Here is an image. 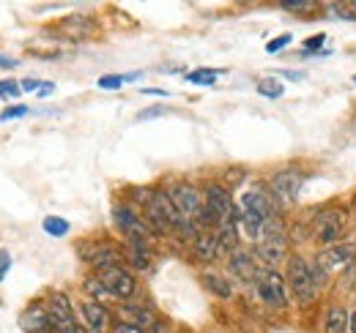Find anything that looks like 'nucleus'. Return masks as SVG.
I'll return each instance as SVG.
<instances>
[{
  "mask_svg": "<svg viewBox=\"0 0 356 333\" xmlns=\"http://www.w3.org/2000/svg\"><path fill=\"white\" fill-rule=\"evenodd\" d=\"M285 284H288V290L291 295L302 303V306H307L315 300V282H312V271L310 265H307V259L302 257V254H291L288 257V265H285Z\"/></svg>",
  "mask_w": 356,
  "mask_h": 333,
  "instance_id": "1",
  "label": "nucleus"
},
{
  "mask_svg": "<svg viewBox=\"0 0 356 333\" xmlns=\"http://www.w3.org/2000/svg\"><path fill=\"white\" fill-rule=\"evenodd\" d=\"M343 230H346V210L329 208L315 219V224H312V238H315V244H321V246H332V244L340 241Z\"/></svg>",
  "mask_w": 356,
  "mask_h": 333,
  "instance_id": "2",
  "label": "nucleus"
},
{
  "mask_svg": "<svg viewBox=\"0 0 356 333\" xmlns=\"http://www.w3.org/2000/svg\"><path fill=\"white\" fill-rule=\"evenodd\" d=\"M268 191H271V197L277 200V205L291 208V205L299 200V191H302V175L293 172V169H282V172H277V175L271 178Z\"/></svg>",
  "mask_w": 356,
  "mask_h": 333,
  "instance_id": "3",
  "label": "nucleus"
},
{
  "mask_svg": "<svg viewBox=\"0 0 356 333\" xmlns=\"http://www.w3.org/2000/svg\"><path fill=\"white\" fill-rule=\"evenodd\" d=\"M258 295H261V300L266 306H271V309H285L288 306V284H285V279L274 268H266L261 273V279H258Z\"/></svg>",
  "mask_w": 356,
  "mask_h": 333,
  "instance_id": "4",
  "label": "nucleus"
},
{
  "mask_svg": "<svg viewBox=\"0 0 356 333\" xmlns=\"http://www.w3.org/2000/svg\"><path fill=\"white\" fill-rule=\"evenodd\" d=\"M96 276L102 279V284L107 287V292H110L113 298H118V300H129L134 292H137V282H134L132 271H127L124 265L99 271Z\"/></svg>",
  "mask_w": 356,
  "mask_h": 333,
  "instance_id": "5",
  "label": "nucleus"
},
{
  "mask_svg": "<svg viewBox=\"0 0 356 333\" xmlns=\"http://www.w3.org/2000/svg\"><path fill=\"white\" fill-rule=\"evenodd\" d=\"M47 317H49V325L55 333H63L66 328H72L77 320H74V306L69 300L66 292H52L49 300H47Z\"/></svg>",
  "mask_w": 356,
  "mask_h": 333,
  "instance_id": "6",
  "label": "nucleus"
},
{
  "mask_svg": "<svg viewBox=\"0 0 356 333\" xmlns=\"http://www.w3.org/2000/svg\"><path fill=\"white\" fill-rule=\"evenodd\" d=\"M168 194H170V200L176 203V208L186 216V219H197V213L200 208L206 205L203 203V197H200V191L192 186V183H173L170 189H168Z\"/></svg>",
  "mask_w": 356,
  "mask_h": 333,
  "instance_id": "7",
  "label": "nucleus"
},
{
  "mask_svg": "<svg viewBox=\"0 0 356 333\" xmlns=\"http://www.w3.org/2000/svg\"><path fill=\"white\" fill-rule=\"evenodd\" d=\"M206 205L220 216V224L230 221V219H241V210H236L230 191L225 189L222 183H209L206 186Z\"/></svg>",
  "mask_w": 356,
  "mask_h": 333,
  "instance_id": "8",
  "label": "nucleus"
},
{
  "mask_svg": "<svg viewBox=\"0 0 356 333\" xmlns=\"http://www.w3.org/2000/svg\"><path fill=\"white\" fill-rule=\"evenodd\" d=\"M227 268H230V273L236 276V279H241V282H255L258 284V279H261V265H258V257L252 254V251H241L236 249L230 254V259H227Z\"/></svg>",
  "mask_w": 356,
  "mask_h": 333,
  "instance_id": "9",
  "label": "nucleus"
},
{
  "mask_svg": "<svg viewBox=\"0 0 356 333\" xmlns=\"http://www.w3.org/2000/svg\"><path fill=\"white\" fill-rule=\"evenodd\" d=\"M241 205L250 210H258L264 219H271V216H280V208H277V200L271 197V191H268V186H255V189H250L247 194H244V200H241Z\"/></svg>",
  "mask_w": 356,
  "mask_h": 333,
  "instance_id": "10",
  "label": "nucleus"
},
{
  "mask_svg": "<svg viewBox=\"0 0 356 333\" xmlns=\"http://www.w3.org/2000/svg\"><path fill=\"white\" fill-rule=\"evenodd\" d=\"M118 317H121V323L137 325V328H143V331H148V328H154V325L159 323V320L154 317V311H151V309L137 306V303H127V306H121V309H118Z\"/></svg>",
  "mask_w": 356,
  "mask_h": 333,
  "instance_id": "11",
  "label": "nucleus"
},
{
  "mask_svg": "<svg viewBox=\"0 0 356 333\" xmlns=\"http://www.w3.org/2000/svg\"><path fill=\"white\" fill-rule=\"evenodd\" d=\"M113 219H115L118 230H124L127 235H143V238H148V230L140 221V216L132 210V205H115L113 208Z\"/></svg>",
  "mask_w": 356,
  "mask_h": 333,
  "instance_id": "12",
  "label": "nucleus"
},
{
  "mask_svg": "<svg viewBox=\"0 0 356 333\" xmlns=\"http://www.w3.org/2000/svg\"><path fill=\"white\" fill-rule=\"evenodd\" d=\"M80 311H83V320H86V325H88L90 333L107 331V325H110V311H107L99 300H86V303L80 306Z\"/></svg>",
  "mask_w": 356,
  "mask_h": 333,
  "instance_id": "13",
  "label": "nucleus"
},
{
  "mask_svg": "<svg viewBox=\"0 0 356 333\" xmlns=\"http://www.w3.org/2000/svg\"><path fill=\"white\" fill-rule=\"evenodd\" d=\"M19 325H22V331H28V333H47L52 328V325H49V317H47V309H42L39 303H33L31 309L22 311Z\"/></svg>",
  "mask_w": 356,
  "mask_h": 333,
  "instance_id": "14",
  "label": "nucleus"
},
{
  "mask_svg": "<svg viewBox=\"0 0 356 333\" xmlns=\"http://www.w3.org/2000/svg\"><path fill=\"white\" fill-rule=\"evenodd\" d=\"M354 257V249L351 246H329L326 251L318 254V262L326 268V271H337L343 265H348Z\"/></svg>",
  "mask_w": 356,
  "mask_h": 333,
  "instance_id": "15",
  "label": "nucleus"
},
{
  "mask_svg": "<svg viewBox=\"0 0 356 333\" xmlns=\"http://www.w3.org/2000/svg\"><path fill=\"white\" fill-rule=\"evenodd\" d=\"M255 257L264 259L266 265H277L285 257V235L282 238H264L255 249Z\"/></svg>",
  "mask_w": 356,
  "mask_h": 333,
  "instance_id": "16",
  "label": "nucleus"
},
{
  "mask_svg": "<svg viewBox=\"0 0 356 333\" xmlns=\"http://www.w3.org/2000/svg\"><path fill=\"white\" fill-rule=\"evenodd\" d=\"M192 251H195V257H197L200 262H214L217 254H220V241H217V235H211V232H200V235L195 238V244H192Z\"/></svg>",
  "mask_w": 356,
  "mask_h": 333,
  "instance_id": "17",
  "label": "nucleus"
},
{
  "mask_svg": "<svg viewBox=\"0 0 356 333\" xmlns=\"http://www.w3.org/2000/svg\"><path fill=\"white\" fill-rule=\"evenodd\" d=\"M238 224H241V230H244V235H247L250 241H261V238H264V224H266V219H264L258 210L241 208Z\"/></svg>",
  "mask_w": 356,
  "mask_h": 333,
  "instance_id": "18",
  "label": "nucleus"
},
{
  "mask_svg": "<svg viewBox=\"0 0 356 333\" xmlns=\"http://www.w3.org/2000/svg\"><path fill=\"white\" fill-rule=\"evenodd\" d=\"M351 323V314L343 306H332L323 317V333H346Z\"/></svg>",
  "mask_w": 356,
  "mask_h": 333,
  "instance_id": "19",
  "label": "nucleus"
},
{
  "mask_svg": "<svg viewBox=\"0 0 356 333\" xmlns=\"http://www.w3.org/2000/svg\"><path fill=\"white\" fill-rule=\"evenodd\" d=\"M90 265H93L96 271L115 268V265H121V251L115 249V246H96V254H93Z\"/></svg>",
  "mask_w": 356,
  "mask_h": 333,
  "instance_id": "20",
  "label": "nucleus"
},
{
  "mask_svg": "<svg viewBox=\"0 0 356 333\" xmlns=\"http://www.w3.org/2000/svg\"><path fill=\"white\" fill-rule=\"evenodd\" d=\"M236 224L238 219H230V221H222L220 224V232H217V241H220V251H233L238 249V232H236Z\"/></svg>",
  "mask_w": 356,
  "mask_h": 333,
  "instance_id": "21",
  "label": "nucleus"
},
{
  "mask_svg": "<svg viewBox=\"0 0 356 333\" xmlns=\"http://www.w3.org/2000/svg\"><path fill=\"white\" fill-rule=\"evenodd\" d=\"M203 284L211 290V295H217V298H233V284L220 276V273H206L203 276Z\"/></svg>",
  "mask_w": 356,
  "mask_h": 333,
  "instance_id": "22",
  "label": "nucleus"
},
{
  "mask_svg": "<svg viewBox=\"0 0 356 333\" xmlns=\"http://www.w3.org/2000/svg\"><path fill=\"white\" fill-rule=\"evenodd\" d=\"M220 74H222L220 69H195V71H189V74H186V83H192V85H214Z\"/></svg>",
  "mask_w": 356,
  "mask_h": 333,
  "instance_id": "23",
  "label": "nucleus"
},
{
  "mask_svg": "<svg viewBox=\"0 0 356 333\" xmlns=\"http://www.w3.org/2000/svg\"><path fill=\"white\" fill-rule=\"evenodd\" d=\"M44 230H47V235H52V238H63V235L69 232V221L60 219V216H47Z\"/></svg>",
  "mask_w": 356,
  "mask_h": 333,
  "instance_id": "24",
  "label": "nucleus"
},
{
  "mask_svg": "<svg viewBox=\"0 0 356 333\" xmlns=\"http://www.w3.org/2000/svg\"><path fill=\"white\" fill-rule=\"evenodd\" d=\"M83 290H86V295H90L93 300H102V298H107L110 292H107V287L102 284V279L93 273V276H88L86 282H83Z\"/></svg>",
  "mask_w": 356,
  "mask_h": 333,
  "instance_id": "25",
  "label": "nucleus"
},
{
  "mask_svg": "<svg viewBox=\"0 0 356 333\" xmlns=\"http://www.w3.org/2000/svg\"><path fill=\"white\" fill-rule=\"evenodd\" d=\"M258 93L266 96V99H280L282 96V85L277 83V80H261L258 83Z\"/></svg>",
  "mask_w": 356,
  "mask_h": 333,
  "instance_id": "26",
  "label": "nucleus"
},
{
  "mask_svg": "<svg viewBox=\"0 0 356 333\" xmlns=\"http://www.w3.org/2000/svg\"><path fill=\"white\" fill-rule=\"evenodd\" d=\"M28 115V107L25 104H19V107H6L3 112H0V121H14V118H25Z\"/></svg>",
  "mask_w": 356,
  "mask_h": 333,
  "instance_id": "27",
  "label": "nucleus"
},
{
  "mask_svg": "<svg viewBox=\"0 0 356 333\" xmlns=\"http://www.w3.org/2000/svg\"><path fill=\"white\" fill-rule=\"evenodd\" d=\"M293 42V39H291V33H282V36H280V39H271V42L266 44V52L268 55H274V52H280V49H285V46H288V44Z\"/></svg>",
  "mask_w": 356,
  "mask_h": 333,
  "instance_id": "28",
  "label": "nucleus"
},
{
  "mask_svg": "<svg viewBox=\"0 0 356 333\" xmlns=\"http://www.w3.org/2000/svg\"><path fill=\"white\" fill-rule=\"evenodd\" d=\"M121 85H124V77H118V74H107V77L99 80V87H102V90H118Z\"/></svg>",
  "mask_w": 356,
  "mask_h": 333,
  "instance_id": "29",
  "label": "nucleus"
},
{
  "mask_svg": "<svg viewBox=\"0 0 356 333\" xmlns=\"http://www.w3.org/2000/svg\"><path fill=\"white\" fill-rule=\"evenodd\" d=\"M280 6H282V8H291V11H307V8H315L312 0H282Z\"/></svg>",
  "mask_w": 356,
  "mask_h": 333,
  "instance_id": "30",
  "label": "nucleus"
},
{
  "mask_svg": "<svg viewBox=\"0 0 356 333\" xmlns=\"http://www.w3.org/2000/svg\"><path fill=\"white\" fill-rule=\"evenodd\" d=\"M19 90H22V85H17V83H11V80H3L0 83V96H11V99H17L19 96Z\"/></svg>",
  "mask_w": 356,
  "mask_h": 333,
  "instance_id": "31",
  "label": "nucleus"
},
{
  "mask_svg": "<svg viewBox=\"0 0 356 333\" xmlns=\"http://www.w3.org/2000/svg\"><path fill=\"white\" fill-rule=\"evenodd\" d=\"M129 259H132L134 268H140V271L148 268V254H143V251H129Z\"/></svg>",
  "mask_w": 356,
  "mask_h": 333,
  "instance_id": "32",
  "label": "nucleus"
},
{
  "mask_svg": "<svg viewBox=\"0 0 356 333\" xmlns=\"http://www.w3.org/2000/svg\"><path fill=\"white\" fill-rule=\"evenodd\" d=\"M110 333H145V331L137 328V325H129V323H121V320H118V323L110 328Z\"/></svg>",
  "mask_w": 356,
  "mask_h": 333,
  "instance_id": "33",
  "label": "nucleus"
},
{
  "mask_svg": "<svg viewBox=\"0 0 356 333\" xmlns=\"http://www.w3.org/2000/svg\"><path fill=\"white\" fill-rule=\"evenodd\" d=\"M159 115H165V107H148L137 115V121H151V118H159Z\"/></svg>",
  "mask_w": 356,
  "mask_h": 333,
  "instance_id": "34",
  "label": "nucleus"
},
{
  "mask_svg": "<svg viewBox=\"0 0 356 333\" xmlns=\"http://www.w3.org/2000/svg\"><path fill=\"white\" fill-rule=\"evenodd\" d=\"M225 180H227V186H238L244 180V169H227L225 172Z\"/></svg>",
  "mask_w": 356,
  "mask_h": 333,
  "instance_id": "35",
  "label": "nucleus"
},
{
  "mask_svg": "<svg viewBox=\"0 0 356 333\" xmlns=\"http://www.w3.org/2000/svg\"><path fill=\"white\" fill-rule=\"evenodd\" d=\"M323 42H326V36H323V33H321V36H312V39H307V42H305V52H307V55H312L315 49H321V46H323Z\"/></svg>",
  "mask_w": 356,
  "mask_h": 333,
  "instance_id": "36",
  "label": "nucleus"
},
{
  "mask_svg": "<svg viewBox=\"0 0 356 333\" xmlns=\"http://www.w3.org/2000/svg\"><path fill=\"white\" fill-rule=\"evenodd\" d=\"M8 268H11V257H8V251H0V282L8 273Z\"/></svg>",
  "mask_w": 356,
  "mask_h": 333,
  "instance_id": "37",
  "label": "nucleus"
},
{
  "mask_svg": "<svg viewBox=\"0 0 356 333\" xmlns=\"http://www.w3.org/2000/svg\"><path fill=\"white\" fill-rule=\"evenodd\" d=\"M22 90H42V83H39V80H25V83H22Z\"/></svg>",
  "mask_w": 356,
  "mask_h": 333,
  "instance_id": "38",
  "label": "nucleus"
},
{
  "mask_svg": "<svg viewBox=\"0 0 356 333\" xmlns=\"http://www.w3.org/2000/svg\"><path fill=\"white\" fill-rule=\"evenodd\" d=\"M63 333H88V328H86V325H80V323H74L72 328H66Z\"/></svg>",
  "mask_w": 356,
  "mask_h": 333,
  "instance_id": "39",
  "label": "nucleus"
},
{
  "mask_svg": "<svg viewBox=\"0 0 356 333\" xmlns=\"http://www.w3.org/2000/svg\"><path fill=\"white\" fill-rule=\"evenodd\" d=\"M17 66V60H11V58H0V69H14Z\"/></svg>",
  "mask_w": 356,
  "mask_h": 333,
  "instance_id": "40",
  "label": "nucleus"
},
{
  "mask_svg": "<svg viewBox=\"0 0 356 333\" xmlns=\"http://www.w3.org/2000/svg\"><path fill=\"white\" fill-rule=\"evenodd\" d=\"M39 93H42V96H47V93H52V85H49V83L42 85V90H39Z\"/></svg>",
  "mask_w": 356,
  "mask_h": 333,
  "instance_id": "41",
  "label": "nucleus"
},
{
  "mask_svg": "<svg viewBox=\"0 0 356 333\" xmlns=\"http://www.w3.org/2000/svg\"><path fill=\"white\" fill-rule=\"evenodd\" d=\"M348 328H351V331L356 333V311H354V314H351V323H348Z\"/></svg>",
  "mask_w": 356,
  "mask_h": 333,
  "instance_id": "42",
  "label": "nucleus"
},
{
  "mask_svg": "<svg viewBox=\"0 0 356 333\" xmlns=\"http://www.w3.org/2000/svg\"><path fill=\"white\" fill-rule=\"evenodd\" d=\"M354 85H356V77H354Z\"/></svg>",
  "mask_w": 356,
  "mask_h": 333,
  "instance_id": "43",
  "label": "nucleus"
},
{
  "mask_svg": "<svg viewBox=\"0 0 356 333\" xmlns=\"http://www.w3.org/2000/svg\"><path fill=\"white\" fill-rule=\"evenodd\" d=\"M354 244H356V238H354Z\"/></svg>",
  "mask_w": 356,
  "mask_h": 333,
  "instance_id": "44",
  "label": "nucleus"
}]
</instances>
